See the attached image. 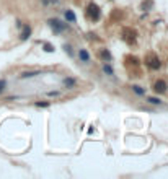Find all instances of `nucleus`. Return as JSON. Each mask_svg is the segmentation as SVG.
<instances>
[{
    "label": "nucleus",
    "instance_id": "nucleus-1",
    "mask_svg": "<svg viewBox=\"0 0 168 179\" xmlns=\"http://www.w3.org/2000/svg\"><path fill=\"white\" fill-rule=\"evenodd\" d=\"M85 15H87L90 20L96 21L98 18H100V8H98V5H95V3H90V5L87 7V11H85Z\"/></svg>",
    "mask_w": 168,
    "mask_h": 179
},
{
    "label": "nucleus",
    "instance_id": "nucleus-2",
    "mask_svg": "<svg viewBox=\"0 0 168 179\" xmlns=\"http://www.w3.org/2000/svg\"><path fill=\"white\" fill-rule=\"evenodd\" d=\"M47 25L51 26V30L54 31V33H62V31H65V28H67V26L59 20H49Z\"/></svg>",
    "mask_w": 168,
    "mask_h": 179
},
{
    "label": "nucleus",
    "instance_id": "nucleus-3",
    "mask_svg": "<svg viewBox=\"0 0 168 179\" xmlns=\"http://www.w3.org/2000/svg\"><path fill=\"white\" fill-rule=\"evenodd\" d=\"M153 90H155L157 93H165V91H167V83H165L163 80H158V81H155V85H153Z\"/></svg>",
    "mask_w": 168,
    "mask_h": 179
},
{
    "label": "nucleus",
    "instance_id": "nucleus-4",
    "mask_svg": "<svg viewBox=\"0 0 168 179\" xmlns=\"http://www.w3.org/2000/svg\"><path fill=\"white\" fill-rule=\"evenodd\" d=\"M148 67L150 69H160V60L155 57V55H152V57H148Z\"/></svg>",
    "mask_w": 168,
    "mask_h": 179
},
{
    "label": "nucleus",
    "instance_id": "nucleus-5",
    "mask_svg": "<svg viewBox=\"0 0 168 179\" xmlns=\"http://www.w3.org/2000/svg\"><path fill=\"white\" fill-rule=\"evenodd\" d=\"M30 36H31V28H30V26H23V33L20 34V39L21 41H26Z\"/></svg>",
    "mask_w": 168,
    "mask_h": 179
},
{
    "label": "nucleus",
    "instance_id": "nucleus-6",
    "mask_svg": "<svg viewBox=\"0 0 168 179\" xmlns=\"http://www.w3.org/2000/svg\"><path fill=\"white\" fill-rule=\"evenodd\" d=\"M100 57H101L103 60H106V62H109V60H111V54H109V50H108V49H101Z\"/></svg>",
    "mask_w": 168,
    "mask_h": 179
},
{
    "label": "nucleus",
    "instance_id": "nucleus-7",
    "mask_svg": "<svg viewBox=\"0 0 168 179\" xmlns=\"http://www.w3.org/2000/svg\"><path fill=\"white\" fill-rule=\"evenodd\" d=\"M80 59H82V62H88L90 60V55H88V52L85 49L80 50Z\"/></svg>",
    "mask_w": 168,
    "mask_h": 179
},
{
    "label": "nucleus",
    "instance_id": "nucleus-8",
    "mask_svg": "<svg viewBox=\"0 0 168 179\" xmlns=\"http://www.w3.org/2000/svg\"><path fill=\"white\" fill-rule=\"evenodd\" d=\"M65 18H67L69 21H75V15H74L70 10H67V11H65Z\"/></svg>",
    "mask_w": 168,
    "mask_h": 179
},
{
    "label": "nucleus",
    "instance_id": "nucleus-9",
    "mask_svg": "<svg viewBox=\"0 0 168 179\" xmlns=\"http://www.w3.org/2000/svg\"><path fill=\"white\" fill-rule=\"evenodd\" d=\"M44 50H46V52H54V46L52 44H44Z\"/></svg>",
    "mask_w": 168,
    "mask_h": 179
},
{
    "label": "nucleus",
    "instance_id": "nucleus-10",
    "mask_svg": "<svg viewBox=\"0 0 168 179\" xmlns=\"http://www.w3.org/2000/svg\"><path fill=\"white\" fill-rule=\"evenodd\" d=\"M33 75H38V72H28V73H21V78H28V77H33Z\"/></svg>",
    "mask_w": 168,
    "mask_h": 179
},
{
    "label": "nucleus",
    "instance_id": "nucleus-11",
    "mask_svg": "<svg viewBox=\"0 0 168 179\" xmlns=\"http://www.w3.org/2000/svg\"><path fill=\"white\" fill-rule=\"evenodd\" d=\"M132 88H134V91H136L137 95H144V90L140 88V86H132Z\"/></svg>",
    "mask_w": 168,
    "mask_h": 179
},
{
    "label": "nucleus",
    "instance_id": "nucleus-12",
    "mask_svg": "<svg viewBox=\"0 0 168 179\" xmlns=\"http://www.w3.org/2000/svg\"><path fill=\"white\" fill-rule=\"evenodd\" d=\"M148 103H152V104H160V100H158V98H148Z\"/></svg>",
    "mask_w": 168,
    "mask_h": 179
},
{
    "label": "nucleus",
    "instance_id": "nucleus-13",
    "mask_svg": "<svg viewBox=\"0 0 168 179\" xmlns=\"http://www.w3.org/2000/svg\"><path fill=\"white\" fill-rule=\"evenodd\" d=\"M36 106H39V108H47V106H49V101H43V103H36Z\"/></svg>",
    "mask_w": 168,
    "mask_h": 179
},
{
    "label": "nucleus",
    "instance_id": "nucleus-14",
    "mask_svg": "<svg viewBox=\"0 0 168 179\" xmlns=\"http://www.w3.org/2000/svg\"><path fill=\"white\" fill-rule=\"evenodd\" d=\"M5 86H7V81H5V80H0V93L5 90Z\"/></svg>",
    "mask_w": 168,
    "mask_h": 179
},
{
    "label": "nucleus",
    "instance_id": "nucleus-15",
    "mask_svg": "<svg viewBox=\"0 0 168 179\" xmlns=\"http://www.w3.org/2000/svg\"><path fill=\"white\" fill-rule=\"evenodd\" d=\"M65 85H67V86H74V85H75V80L67 78V80H65Z\"/></svg>",
    "mask_w": 168,
    "mask_h": 179
},
{
    "label": "nucleus",
    "instance_id": "nucleus-16",
    "mask_svg": "<svg viewBox=\"0 0 168 179\" xmlns=\"http://www.w3.org/2000/svg\"><path fill=\"white\" fill-rule=\"evenodd\" d=\"M105 72H106L108 75H113V70H111V67H108V65L105 67Z\"/></svg>",
    "mask_w": 168,
    "mask_h": 179
}]
</instances>
